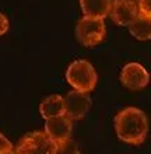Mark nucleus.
I'll use <instances>...</instances> for the list:
<instances>
[{
    "label": "nucleus",
    "instance_id": "obj_1",
    "mask_svg": "<svg viewBox=\"0 0 151 154\" xmlns=\"http://www.w3.org/2000/svg\"><path fill=\"white\" fill-rule=\"evenodd\" d=\"M115 130L122 142L140 146L146 140L148 132L147 116L139 108H125L115 116Z\"/></svg>",
    "mask_w": 151,
    "mask_h": 154
},
{
    "label": "nucleus",
    "instance_id": "obj_2",
    "mask_svg": "<svg viewBox=\"0 0 151 154\" xmlns=\"http://www.w3.org/2000/svg\"><path fill=\"white\" fill-rule=\"evenodd\" d=\"M66 80L74 90L90 93L95 88L98 74L88 60H74L66 70Z\"/></svg>",
    "mask_w": 151,
    "mask_h": 154
},
{
    "label": "nucleus",
    "instance_id": "obj_3",
    "mask_svg": "<svg viewBox=\"0 0 151 154\" xmlns=\"http://www.w3.org/2000/svg\"><path fill=\"white\" fill-rule=\"evenodd\" d=\"M56 142L46 134V132H31L21 137L16 147L18 154H55Z\"/></svg>",
    "mask_w": 151,
    "mask_h": 154
},
{
    "label": "nucleus",
    "instance_id": "obj_4",
    "mask_svg": "<svg viewBox=\"0 0 151 154\" xmlns=\"http://www.w3.org/2000/svg\"><path fill=\"white\" fill-rule=\"evenodd\" d=\"M76 38L84 46H94L105 38V24L104 18L84 16L77 23L76 27Z\"/></svg>",
    "mask_w": 151,
    "mask_h": 154
},
{
    "label": "nucleus",
    "instance_id": "obj_5",
    "mask_svg": "<svg viewBox=\"0 0 151 154\" xmlns=\"http://www.w3.org/2000/svg\"><path fill=\"white\" fill-rule=\"evenodd\" d=\"M91 108V98L88 93L74 90L65 97V115L71 121H80L88 114Z\"/></svg>",
    "mask_w": 151,
    "mask_h": 154
},
{
    "label": "nucleus",
    "instance_id": "obj_6",
    "mask_svg": "<svg viewBox=\"0 0 151 154\" xmlns=\"http://www.w3.org/2000/svg\"><path fill=\"white\" fill-rule=\"evenodd\" d=\"M120 81L126 88L139 91L148 84L150 74L140 63H127L120 72Z\"/></svg>",
    "mask_w": 151,
    "mask_h": 154
},
{
    "label": "nucleus",
    "instance_id": "obj_7",
    "mask_svg": "<svg viewBox=\"0 0 151 154\" xmlns=\"http://www.w3.org/2000/svg\"><path fill=\"white\" fill-rule=\"evenodd\" d=\"M139 4L126 2V0H113L109 16L115 24L122 25V27H125V25L129 27V24L139 16Z\"/></svg>",
    "mask_w": 151,
    "mask_h": 154
},
{
    "label": "nucleus",
    "instance_id": "obj_8",
    "mask_svg": "<svg viewBox=\"0 0 151 154\" xmlns=\"http://www.w3.org/2000/svg\"><path fill=\"white\" fill-rule=\"evenodd\" d=\"M45 121V132L53 142L59 143L70 137L71 129H73V123H71L73 121L66 116L65 114L55 118H49Z\"/></svg>",
    "mask_w": 151,
    "mask_h": 154
},
{
    "label": "nucleus",
    "instance_id": "obj_9",
    "mask_svg": "<svg viewBox=\"0 0 151 154\" xmlns=\"http://www.w3.org/2000/svg\"><path fill=\"white\" fill-rule=\"evenodd\" d=\"M113 0H80V6L87 17L105 18L110 13Z\"/></svg>",
    "mask_w": 151,
    "mask_h": 154
},
{
    "label": "nucleus",
    "instance_id": "obj_10",
    "mask_svg": "<svg viewBox=\"0 0 151 154\" xmlns=\"http://www.w3.org/2000/svg\"><path fill=\"white\" fill-rule=\"evenodd\" d=\"M39 114L44 119H49L65 114V98L59 94L46 97L39 105Z\"/></svg>",
    "mask_w": 151,
    "mask_h": 154
},
{
    "label": "nucleus",
    "instance_id": "obj_11",
    "mask_svg": "<svg viewBox=\"0 0 151 154\" xmlns=\"http://www.w3.org/2000/svg\"><path fill=\"white\" fill-rule=\"evenodd\" d=\"M129 31L136 39H151V17L139 13V16L129 24Z\"/></svg>",
    "mask_w": 151,
    "mask_h": 154
},
{
    "label": "nucleus",
    "instance_id": "obj_12",
    "mask_svg": "<svg viewBox=\"0 0 151 154\" xmlns=\"http://www.w3.org/2000/svg\"><path fill=\"white\" fill-rule=\"evenodd\" d=\"M55 154H80V150L77 147V143L69 137L63 142L56 143Z\"/></svg>",
    "mask_w": 151,
    "mask_h": 154
},
{
    "label": "nucleus",
    "instance_id": "obj_13",
    "mask_svg": "<svg viewBox=\"0 0 151 154\" xmlns=\"http://www.w3.org/2000/svg\"><path fill=\"white\" fill-rule=\"evenodd\" d=\"M11 149H13L11 142H10L3 133H0V154L6 153V151L11 150Z\"/></svg>",
    "mask_w": 151,
    "mask_h": 154
},
{
    "label": "nucleus",
    "instance_id": "obj_14",
    "mask_svg": "<svg viewBox=\"0 0 151 154\" xmlns=\"http://www.w3.org/2000/svg\"><path fill=\"white\" fill-rule=\"evenodd\" d=\"M139 8L140 13L151 17V0H141L139 3Z\"/></svg>",
    "mask_w": 151,
    "mask_h": 154
},
{
    "label": "nucleus",
    "instance_id": "obj_15",
    "mask_svg": "<svg viewBox=\"0 0 151 154\" xmlns=\"http://www.w3.org/2000/svg\"><path fill=\"white\" fill-rule=\"evenodd\" d=\"M8 31V20L3 13H0V37Z\"/></svg>",
    "mask_w": 151,
    "mask_h": 154
},
{
    "label": "nucleus",
    "instance_id": "obj_16",
    "mask_svg": "<svg viewBox=\"0 0 151 154\" xmlns=\"http://www.w3.org/2000/svg\"><path fill=\"white\" fill-rule=\"evenodd\" d=\"M3 154H18V153H17V151H14V150H13V149H11V150L6 151V153H3Z\"/></svg>",
    "mask_w": 151,
    "mask_h": 154
},
{
    "label": "nucleus",
    "instance_id": "obj_17",
    "mask_svg": "<svg viewBox=\"0 0 151 154\" xmlns=\"http://www.w3.org/2000/svg\"><path fill=\"white\" fill-rule=\"evenodd\" d=\"M126 2H131V3H136V4H139L141 0H126Z\"/></svg>",
    "mask_w": 151,
    "mask_h": 154
}]
</instances>
